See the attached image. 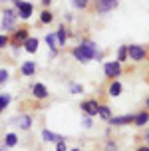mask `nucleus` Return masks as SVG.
<instances>
[{
    "label": "nucleus",
    "mask_w": 149,
    "mask_h": 151,
    "mask_svg": "<svg viewBox=\"0 0 149 151\" xmlns=\"http://www.w3.org/2000/svg\"><path fill=\"white\" fill-rule=\"evenodd\" d=\"M26 40H28V30L20 28V30L14 32V46H18L20 42H26Z\"/></svg>",
    "instance_id": "nucleus-11"
},
{
    "label": "nucleus",
    "mask_w": 149,
    "mask_h": 151,
    "mask_svg": "<svg viewBox=\"0 0 149 151\" xmlns=\"http://www.w3.org/2000/svg\"><path fill=\"white\" fill-rule=\"evenodd\" d=\"M24 48H26V52L34 54L38 50V38H28V40L24 42Z\"/></svg>",
    "instance_id": "nucleus-12"
},
{
    "label": "nucleus",
    "mask_w": 149,
    "mask_h": 151,
    "mask_svg": "<svg viewBox=\"0 0 149 151\" xmlns=\"http://www.w3.org/2000/svg\"><path fill=\"white\" fill-rule=\"evenodd\" d=\"M6 80H8V72L6 70H0V86L6 83Z\"/></svg>",
    "instance_id": "nucleus-25"
},
{
    "label": "nucleus",
    "mask_w": 149,
    "mask_h": 151,
    "mask_svg": "<svg viewBox=\"0 0 149 151\" xmlns=\"http://www.w3.org/2000/svg\"><path fill=\"white\" fill-rule=\"evenodd\" d=\"M74 151H80V149H74Z\"/></svg>",
    "instance_id": "nucleus-36"
},
{
    "label": "nucleus",
    "mask_w": 149,
    "mask_h": 151,
    "mask_svg": "<svg viewBox=\"0 0 149 151\" xmlns=\"http://www.w3.org/2000/svg\"><path fill=\"white\" fill-rule=\"evenodd\" d=\"M32 91H34V98H38V99H44L48 96V90H46V86H42V83H34L32 86Z\"/></svg>",
    "instance_id": "nucleus-10"
},
{
    "label": "nucleus",
    "mask_w": 149,
    "mask_h": 151,
    "mask_svg": "<svg viewBox=\"0 0 149 151\" xmlns=\"http://www.w3.org/2000/svg\"><path fill=\"white\" fill-rule=\"evenodd\" d=\"M137 151H149V147H147V145H145V147H139V149H137Z\"/></svg>",
    "instance_id": "nucleus-32"
},
{
    "label": "nucleus",
    "mask_w": 149,
    "mask_h": 151,
    "mask_svg": "<svg viewBox=\"0 0 149 151\" xmlns=\"http://www.w3.org/2000/svg\"><path fill=\"white\" fill-rule=\"evenodd\" d=\"M16 143H18V137H16L14 133H8V135L4 137V147H14Z\"/></svg>",
    "instance_id": "nucleus-18"
},
{
    "label": "nucleus",
    "mask_w": 149,
    "mask_h": 151,
    "mask_svg": "<svg viewBox=\"0 0 149 151\" xmlns=\"http://www.w3.org/2000/svg\"><path fill=\"white\" fill-rule=\"evenodd\" d=\"M119 93H121V83L112 82V86H109V96H112V98H117Z\"/></svg>",
    "instance_id": "nucleus-17"
},
{
    "label": "nucleus",
    "mask_w": 149,
    "mask_h": 151,
    "mask_svg": "<svg viewBox=\"0 0 149 151\" xmlns=\"http://www.w3.org/2000/svg\"><path fill=\"white\" fill-rule=\"evenodd\" d=\"M97 113H99L104 119H107V121L112 119V111H109V107H107V106H99V111H97Z\"/></svg>",
    "instance_id": "nucleus-20"
},
{
    "label": "nucleus",
    "mask_w": 149,
    "mask_h": 151,
    "mask_svg": "<svg viewBox=\"0 0 149 151\" xmlns=\"http://www.w3.org/2000/svg\"><path fill=\"white\" fill-rule=\"evenodd\" d=\"M145 141H147V147H149V129H147V133H145Z\"/></svg>",
    "instance_id": "nucleus-31"
},
{
    "label": "nucleus",
    "mask_w": 149,
    "mask_h": 151,
    "mask_svg": "<svg viewBox=\"0 0 149 151\" xmlns=\"http://www.w3.org/2000/svg\"><path fill=\"white\" fill-rule=\"evenodd\" d=\"M72 54L76 56L78 62H89L96 60V58H101V52H97V46L91 42V40H83L80 46H76Z\"/></svg>",
    "instance_id": "nucleus-1"
},
{
    "label": "nucleus",
    "mask_w": 149,
    "mask_h": 151,
    "mask_svg": "<svg viewBox=\"0 0 149 151\" xmlns=\"http://www.w3.org/2000/svg\"><path fill=\"white\" fill-rule=\"evenodd\" d=\"M74 6L76 8H86L88 6V0H74Z\"/></svg>",
    "instance_id": "nucleus-26"
},
{
    "label": "nucleus",
    "mask_w": 149,
    "mask_h": 151,
    "mask_svg": "<svg viewBox=\"0 0 149 151\" xmlns=\"http://www.w3.org/2000/svg\"><path fill=\"white\" fill-rule=\"evenodd\" d=\"M40 18H42V22H44V24H50V22H52V12H50V10H44Z\"/></svg>",
    "instance_id": "nucleus-23"
},
{
    "label": "nucleus",
    "mask_w": 149,
    "mask_h": 151,
    "mask_svg": "<svg viewBox=\"0 0 149 151\" xmlns=\"http://www.w3.org/2000/svg\"><path fill=\"white\" fill-rule=\"evenodd\" d=\"M36 72V62H24L22 64V74L24 76H32Z\"/></svg>",
    "instance_id": "nucleus-14"
},
{
    "label": "nucleus",
    "mask_w": 149,
    "mask_h": 151,
    "mask_svg": "<svg viewBox=\"0 0 149 151\" xmlns=\"http://www.w3.org/2000/svg\"><path fill=\"white\" fill-rule=\"evenodd\" d=\"M18 125L22 129H30V125H32V117L30 115H20L18 117Z\"/></svg>",
    "instance_id": "nucleus-16"
},
{
    "label": "nucleus",
    "mask_w": 149,
    "mask_h": 151,
    "mask_svg": "<svg viewBox=\"0 0 149 151\" xmlns=\"http://www.w3.org/2000/svg\"><path fill=\"white\" fill-rule=\"evenodd\" d=\"M147 107H149V98H147Z\"/></svg>",
    "instance_id": "nucleus-35"
},
{
    "label": "nucleus",
    "mask_w": 149,
    "mask_h": 151,
    "mask_svg": "<svg viewBox=\"0 0 149 151\" xmlns=\"http://www.w3.org/2000/svg\"><path fill=\"white\" fill-rule=\"evenodd\" d=\"M105 149H107V151H117V147L113 145V141H107V145H105Z\"/></svg>",
    "instance_id": "nucleus-29"
},
{
    "label": "nucleus",
    "mask_w": 149,
    "mask_h": 151,
    "mask_svg": "<svg viewBox=\"0 0 149 151\" xmlns=\"http://www.w3.org/2000/svg\"><path fill=\"white\" fill-rule=\"evenodd\" d=\"M56 151H66V141H60L58 143V149Z\"/></svg>",
    "instance_id": "nucleus-30"
},
{
    "label": "nucleus",
    "mask_w": 149,
    "mask_h": 151,
    "mask_svg": "<svg viewBox=\"0 0 149 151\" xmlns=\"http://www.w3.org/2000/svg\"><path fill=\"white\" fill-rule=\"evenodd\" d=\"M46 42L50 44V54H52V56H56V46H58L56 34H48V36H46Z\"/></svg>",
    "instance_id": "nucleus-15"
},
{
    "label": "nucleus",
    "mask_w": 149,
    "mask_h": 151,
    "mask_svg": "<svg viewBox=\"0 0 149 151\" xmlns=\"http://www.w3.org/2000/svg\"><path fill=\"white\" fill-rule=\"evenodd\" d=\"M82 125H83V127H91V117H83Z\"/></svg>",
    "instance_id": "nucleus-27"
},
{
    "label": "nucleus",
    "mask_w": 149,
    "mask_h": 151,
    "mask_svg": "<svg viewBox=\"0 0 149 151\" xmlns=\"http://www.w3.org/2000/svg\"><path fill=\"white\" fill-rule=\"evenodd\" d=\"M0 151H8V147H0Z\"/></svg>",
    "instance_id": "nucleus-33"
},
{
    "label": "nucleus",
    "mask_w": 149,
    "mask_h": 151,
    "mask_svg": "<svg viewBox=\"0 0 149 151\" xmlns=\"http://www.w3.org/2000/svg\"><path fill=\"white\" fill-rule=\"evenodd\" d=\"M0 111H2V109H0Z\"/></svg>",
    "instance_id": "nucleus-37"
},
{
    "label": "nucleus",
    "mask_w": 149,
    "mask_h": 151,
    "mask_svg": "<svg viewBox=\"0 0 149 151\" xmlns=\"http://www.w3.org/2000/svg\"><path fill=\"white\" fill-rule=\"evenodd\" d=\"M70 88H72V93H82L83 91V86H78V83H72Z\"/></svg>",
    "instance_id": "nucleus-24"
},
{
    "label": "nucleus",
    "mask_w": 149,
    "mask_h": 151,
    "mask_svg": "<svg viewBox=\"0 0 149 151\" xmlns=\"http://www.w3.org/2000/svg\"><path fill=\"white\" fill-rule=\"evenodd\" d=\"M135 119V115H119V117H112L109 125H127Z\"/></svg>",
    "instance_id": "nucleus-9"
},
{
    "label": "nucleus",
    "mask_w": 149,
    "mask_h": 151,
    "mask_svg": "<svg viewBox=\"0 0 149 151\" xmlns=\"http://www.w3.org/2000/svg\"><path fill=\"white\" fill-rule=\"evenodd\" d=\"M14 6L18 8V16L24 18V20H28L32 16V12H34V6L28 4V2H22V0H14Z\"/></svg>",
    "instance_id": "nucleus-3"
},
{
    "label": "nucleus",
    "mask_w": 149,
    "mask_h": 151,
    "mask_svg": "<svg viewBox=\"0 0 149 151\" xmlns=\"http://www.w3.org/2000/svg\"><path fill=\"white\" fill-rule=\"evenodd\" d=\"M16 18H18V14H16L14 10H12V8H6V10H4V16H2V30L4 32L14 30Z\"/></svg>",
    "instance_id": "nucleus-2"
},
{
    "label": "nucleus",
    "mask_w": 149,
    "mask_h": 151,
    "mask_svg": "<svg viewBox=\"0 0 149 151\" xmlns=\"http://www.w3.org/2000/svg\"><path fill=\"white\" fill-rule=\"evenodd\" d=\"M127 56L135 62H141L145 58V50H143L141 46H127Z\"/></svg>",
    "instance_id": "nucleus-6"
},
{
    "label": "nucleus",
    "mask_w": 149,
    "mask_h": 151,
    "mask_svg": "<svg viewBox=\"0 0 149 151\" xmlns=\"http://www.w3.org/2000/svg\"><path fill=\"white\" fill-rule=\"evenodd\" d=\"M8 104H10V96H8V93H2V96H0V109H4Z\"/></svg>",
    "instance_id": "nucleus-22"
},
{
    "label": "nucleus",
    "mask_w": 149,
    "mask_h": 151,
    "mask_svg": "<svg viewBox=\"0 0 149 151\" xmlns=\"http://www.w3.org/2000/svg\"><path fill=\"white\" fill-rule=\"evenodd\" d=\"M6 44H8V36H6V34H2V36H0V48L6 46Z\"/></svg>",
    "instance_id": "nucleus-28"
},
{
    "label": "nucleus",
    "mask_w": 149,
    "mask_h": 151,
    "mask_svg": "<svg viewBox=\"0 0 149 151\" xmlns=\"http://www.w3.org/2000/svg\"><path fill=\"white\" fill-rule=\"evenodd\" d=\"M104 70H105V76L107 78H117L119 72H121V64L119 62H107L104 66Z\"/></svg>",
    "instance_id": "nucleus-7"
},
{
    "label": "nucleus",
    "mask_w": 149,
    "mask_h": 151,
    "mask_svg": "<svg viewBox=\"0 0 149 151\" xmlns=\"http://www.w3.org/2000/svg\"><path fill=\"white\" fill-rule=\"evenodd\" d=\"M119 4V0H97L96 2V10L99 14H105V12H112L115 10Z\"/></svg>",
    "instance_id": "nucleus-4"
},
{
    "label": "nucleus",
    "mask_w": 149,
    "mask_h": 151,
    "mask_svg": "<svg viewBox=\"0 0 149 151\" xmlns=\"http://www.w3.org/2000/svg\"><path fill=\"white\" fill-rule=\"evenodd\" d=\"M50 2H52V0H44V4H50Z\"/></svg>",
    "instance_id": "nucleus-34"
},
{
    "label": "nucleus",
    "mask_w": 149,
    "mask_h": 151,
    "mask_svg": "<svg viewBox=\"0 0 149 151\" xmlns=\"http://www.w3.org/2000/svg\"><path fill=\"white\" fill-rule=\"evenodd\" d=\"M133 121H135V125H137V127H143V125H145V123L149 121V113H147V111H141V113H137Z\"/></svg>",
    "instance_id": "nucleus-13"
},
{
    "label": "nucleus",
    "mask_w": 149,
    "mask_h": 151,
    "mask_svg": "<svg viewBox=\"0 0 149 151\" xmlns=\"http://www.w3.org/2000/svg\"><path fill=\"white\" fill-rule=\"evenodd\" d=\"M82 109L88 117H94V115H97V111H99V104H97L96 99H88V101L82 104Z\"/></svg>",
    "instance_id": "nucleus-5"
},
{
    "label": "nucleus",
    "mask_w": 149,
    "mask_h": 151,
    "mask_svg": "<svg viewBox=\"0 0 149 151\" xmlns=\"http://www.w3.org/2000/svg\"><path fill=\"white\" fill-rule=\"evenodd\" d=\"M127 58V46H119V52H117V62L121 64V62H125Z\"/></svg>",
    "instance_id": "nucleus-21"
},
{
    "label": "nucleus",
    "mask_w": 149,
    "mask_h": 151,
    "mask_svg": "<svg viewBox=\"0 0 149 151\" xmlns=\"http://www.w3.org/2000/svg\"><path fill=\"white\" fill-rule=\"evenodd\" d=\"M42 137H44V141H48V143H60V141H64V137L54 133V131H50V129H44L42 131Z\"/></svg>",
    "instance_id": "nucleus-8"
},
{
    "label": "nucleus",
    "mask_w": 149,
    "mask_h": 151,
    "mask_svg": "<svg viewBox=\"0 0 149 151\" xmlns=\"http://www.w3.org/2000/svg\"><path fill=\"white\" fill-rule=\"evenodd\" d=\"M56 40H58V46H64V44H66V28H58Z\"/></svg>",
    "instance_id": "nucleus-19"
}]
</instances>
